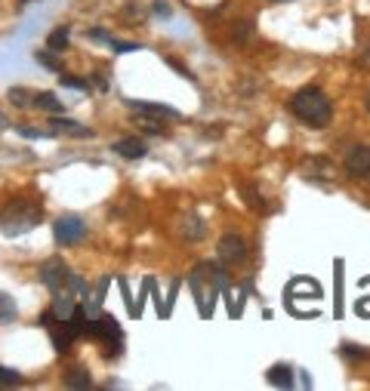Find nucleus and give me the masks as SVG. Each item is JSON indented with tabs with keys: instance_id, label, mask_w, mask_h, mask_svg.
Segmentation results:
<instances>
[{
	"instance_id": "f257e3e1",
	"label": "nucleus",
	"mask_w": 370,
	"mask_h": 391,
	"mask_svg": "<svg viewBox=\"0 0 370 391\" xmlns=\"http://www.w3.org/2000/svg\"><path fill=\"white\" fill-rule=\"evenodd\" d=\"M290 112L297 114L302 124H309V126H315V130H321V126L330 124L333 105H330V99H327L324 90H318V87H302L297 96L290 99Z\"/></svg>"
},
{
	"instance_id": "f03ea898",
	"label": "nucleus",
	"mask_w": 370,
	"mask_h": 391,
	"mask_svg": "<svg viewBox=\"0 0 370 391\" xmlns=\"http://www.w3.org/2000/svg\"><path fill=\"white\" fill-rule=\"evenodd\" d=\"M40 219H44V207L37 200H13L10 207L0 212V228L6 237H19L25 231H31Z\"/></svg>"
},
{
	"instance_id": "7ed1b4c3",
	"label": "nucleus",
	"mask_w": 370,
	"mask_h": 391,
	"mask_svg": "<svg viewBox=\"0 0 370 391\" xmlns=\"http://www.w3.org/2000/svg\"><path fill=\"white\" fill-rule=\"evenodd\" d=\"M53 234H56V243H59V246H74V243L83 241V234H87V225H83L80 216L68 212V216H59V219H56Z\"/></svg>"
},
{
	"instance_id": "20e7f679",
	"label": "nucleus",
	"mask_w": 370,
	"mask_h": 391,
	"mask_svg": "<svg viewBox=\"0 0 370 391\" xmlns=\"http://www.w3.org/2000/svg\"><path fill=\"white\" fill-rule=\"evenodd\" d=\"M83 333L92 336V339H99V342H105V345H108V351H112V339H114V342H124V333H121V327H117V320H114V318L83 320Z\"/></svg>"
},
{
	"instance_id": "39448f33",
	"label": "nucleus",
	"mask_w": 370,
	"mask_h": 391,
	"mask_svg": "<svg viewBox=\"0 0 370 391\" xmlns=\"http://www.w3.org/2000/svg\"><path fill=\"white\" fill-rule=\"evenodd\" d=\"M40 280H44L53 293H59V290H65V287L71 284V271H68V265H65L62 259H47L44 265H40Z\"/></svg>"
},
{
	"instance_id": "423d86ee",
	"label": "nucleus",
	"mask_w": 370,
	"mask_h": 391,
	"mask_svg": "<svg viewBox=\"0 0 370 391\" xmlns=\"http://www.w3.org/2000/svg\"><path fill=\"white\" fill-rule=\"evenodd\" d=\"M216 250H220V259L225 265H241V262L247 259V243H244V237H238V234H225Z\"/></svg>"
},
{
	"instance_id": "0eeeda50",
	"label": "nucleus",
	"mask_w": 370,
	"mask_h": 391,
	"mask_svg": "<svg viewBox=\"0 0 370 391\" xmlns=\"http://www.w3.org/2000/svg\"><path fill=\"white\" fill-rule=\"evenodd\" d=\"M346 169H349V176H355V179H367L370 176V148H364V145L352 148L349 157H346Z\"/></svg>"
},
{
	"instance_id": "6e6552de",
	"label": "nucleus",
	"mask_w": 370,
	"mask_h": 391,
	"mask_svg": "<svg viewBox=\"0 0 370 391\" xmlns=\"http://www.w3.org/2000/svg\"><path fill=\"white\" fill-rule=\"evenodd\" d=\"M130 108L136 114H151V117H170V121H179V112H176V108H170V105H157V102H136L133 99L130 102Z\"/></svg>"
},
{
	"instance_id": "1a4fd4ad",
	"label": "nucleus",
	"mask_w": 370,
	"mask_h": 391,
	"mask_svg": "<svg viewBox=\"0 0 370 391\" xmlns=\"http://www.w3.org/2000/svg\"><path fill=\"white\" fill-rule=\"evenodd\" d=\"M114 155H121V157H127V160H139V157H145V145H142L139 139H117L114 145H112Z\"/></svg>"
},
{
	"instance_id": "9d476101",
	"label": "nucleus",
	"mask_w": 370,
	"mask_h": 391,
	"mask_svg": "<svg viewBox=\"0 0 370 391\" xmlns=\"http://www.w3.org/2000/svg\"><path fill=\"white\" fill-rule=\"evenodd\" d=\"M35 105L37 108H44V112H49V114H62L65 112V105L62 102H59V96L56 92H35Z\"/></svg>"
},
{
	"instance_id": "9b49d317",
	"label": "nucleus",
	"mask_w": 370,
	"mask_h": 391,
	"mask_svg": "<svg viewBox=\"0 0 370 391\" xmlns=\"http://www.w3.org/2000/svg\"><path fill=\"white\" fill-rule=\"evenodd\" d=\"M49 126H56L53 133H68V136H78V139H83V136H92L90 126H80V124H74V121H62V117L49 121Z\"/></svg>"
},
{
	"instance_id": "f8f14e48",
	"label": "nucleus",
	"mask_w": 370,
	"mask_h": 391,
	"mask_svg": "<svg viewBox=\"0 0 370 391\" xmlns=\"http://www.w3.org/2000/svg\"><path fill=\"white\" fill-rule=\"evenodd\" d=\"M268 382H272V385H284V388H290V385H293V373H290L287 363H275V367L268 370Z\"/></svg>"
},
{
	"instance_id": "ddd939ff",
	"label": "nucleus",
	"mask_w": 370,
	"mask_h": 391,
	"mask_svg": "<svg viewBox=\"0 0 370 391\" xmlns=\"http://www.w3.org/2000/svg\"><path fill=\"white\" fill-rule=\"evenodd\" d=\"M68 40H71V31L68 28H56V31H49L47 47L53 49V53H62V49H68Z\"/></svg>"
},
{
	"instance_id": "4468645a",
	"label": "nucleus",
	"mask_w": 370,
	"mask_h": 391,
	"mask_svg": "<svg viewBox=\"0 0 370 391\" xmlns=\"http://www.w3.org/2000/svg\"><path fill=\"white\" fill-rule=\"evenodd\" d=\"M10 102L16 108H28V105H35V92L25 90V87H13L10 90Z\"/></svg>"
},
{
	"instance_id": "2eb2a0df",
	"label": "nucleus",
	"mask_w": 370,
	"mask_h": 391,
	"mask_svg": "<svg viewBox=\"0 0 370 391\" xmlns=\"http://www.w3.org/2000/svg\"><path fill=\"white\" fill-rule=\"evenodd\" d=\"M136 124L145 133H164V117H151V114H136Z\"/></svg>"
},
{
	"instance_id": "dca6fc26",
	"label": "nucleus",
	"mask_w": 370,
	"mask_h": 391,
	"mask_svg": "<svg viewBox=\"0 0 370 391\" xmlns=\"http://www.w3.org/2000/svg\"><path fill=\"white\" fill-rule=\"evenodd\" d=\"M65 385L68 388H90V373L87 370H71L65 376Z\"/></svg>"
},
{
	"instance_id": "f3484780",
	"label": "nucleus",
	"mask_w": 370,
	"mask_h": 391,
	"mask_svg": "<svg viewBox=\"0 0 370 391\" xmlns=\"http://www.w3.org/2000/svg\"><path fill=\"white\" fill-rule=\"evenodd\" d=\"M13 318H16V305H13V299L0 293V320H13Z\"/></svg>"
},
{
	"instance_id": "a211bd4d",
	"label": "nucleus",
	"mask_w": 370,
	"mask_h": 391,
	"mask_svg": "<svg viewBox=\"0 0 370 391\" xmlns=\"http://www.w3.org/2000/svg\"><path fill=\"white\" fill-rule=\"evenodd\" d=\"M59 83H62V87H71V90H90V80H80V78H74V74H62Z\"/></svg>"
},
{
	"instance_id": "6ab92c4d",
	"label": "nucleus",
	"mask_w": 370,
	"mask_h": 391,
	"mask_svg": "<svg viewBox=\"0 0 370 391\" xmlns=\"http://www.w3.org/2000/svg\"><path fill=\"white\" fill-rule=\"evenodd\" d=\"M22 382V376L16 370H6V367H0V388L4 385H19Z\"/></svg>"
},
{
	"instance_id": "aec40b11",
	"label": "nucleus",
	"mask_w": 370,
	"mask_h": 391,
	"mask_svg": "<svg viewBox=\"0 0 370 391\" xmlns=\"http://www.w3.org/2000/svg\"><path fill=\"white\" fill-rule=\"evenodd\" d=\"M19 133L25 139H49V136H56L53 130H31V126H19Z\"/></svg>"
},
{
	"instance_id": "412c9836",
	"label": "nucleus",
	"mask_w": 370,
	"mask_h": 391,
	"mask_svg": "<svg viewBox=\"0 0 370 391\" xmlns=\"http://www.w3.org/2000/svg\"><path fill=\"white\" fill-rule=\"evenodd\" d=\"M340 299H342V259H336V314H340Z\"/></svg>"
},
{
	"instance_id": "4be33fe9",
	"label": "nucleus",
	"mask_w": 370,
	"mask_h": 391,
	"mask_svg": "<svg viewBox=\"0 0 370 391\" xmlns=\"http://www.w3.org/2000/svg\"><path fill=\"white\" fill-rule=\"evenodd\" d=\"M37 62H40V65H47V68H59V65H56V59H53V56H47V53H37Z\"/></svg>"
},
{
	"instance_id": "5701e85b",
	"label": "nucleus",
	"mask_w": 370,
	"mask_h": 391,
	"mask_svg": "<svg viewBox=\"0 0 370 391\" xmlns=\"http://www.w3.org/2000/svg\"><path fill=\"white\" fill-rule=\"evenodd\" d=\"M151 10H155L157 16H170V6H167V4H161V0H157V4L151 6Z\"/></svg>"
},
{
	"instance_id": "b1692460",
	"label": "nucleus",
	"mask_w": 370,
	"mask_h": 391,
	"mask_svg": "<svg viewBox=\"0 0 370 391\" xmlns=\"http://www.w3.org/2000/svg\"><path fill=\"white\" fill-rule=\"evenodd\" d=\"M0 126H6V117H4V112H0Z\"/></svg>"
},
{
	"instance_id": "393cba45",
	"label": "nucleus",
	"mask_w": 370,
	"mask_h": 391,
	"mask_svg": "<svg viewBox=\"0 0 370 391\" xmlns=\"http://www.w3.org/2000/svg\"><path fill=\"white\" fill-rule=\"evenodd\" d=\"M19 4H22V6H28V4H35V0H19Z\"/></svg>"
},
{
	"instance_id": "a878e982",
	"label": "nucleus",
	"mask_w": 370,
	"mask_h": 391,
	"mask_svg": "<svg viewBox=\"0 0 370 391\" xmlns=\"http://www.w3.org/2000/svg\"><path fill=\"white\" fill-rule=\"evenodd\" d=\"M272 4H290V0H272Z\"/></svg>"
},
{
	"instance_id": "bb28decb",
	"label": "nucleus",
	"mask_w": 370,
	"mask_h": 391,
	"mask_svg": "<svg viewBox=\"0 0 370 391\" xmlns=\"http://www.w3.org/2000/svg\"><path fill=\"white\" fill-rule=\"evenodd\" d=\"M364 102H367V112H370V92H367V99H364Z\"/></svg>"
}]
</instances>
